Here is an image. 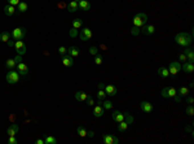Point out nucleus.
Returning <instances> with one entry per match:
<instances>
[{
    "mask_svg": "<svg viewBox=\"0 0 194 144\" xmlns=\"http://www.w3.org/2000/svg\"><path fill=\"white\" fill-rule=\"evenodd\" d=\"M175 42L179 45H181V47H188V45H190L191 42H193V37H191V34H189V33H179V34H176V37H175Z\"/></svg>",
    "mask_w": 194,
    "mask_h": 144,
    "instance_id": "nucleus-1",
    "label": "nucleus"
},
{
    "mask_svg": "<svg viewBox=\"0 0 194 144\" xmlns=\"http://www.w3.org/2000/svg\"><path fill=\"white\" fill-rule=\"evenodd\" d=\"M148 22V16L144 12H138L135 14L133 17V26H137V27H142L145 26Z\"/></svg>",
    "mask_w": 194,
    "mask_h": 144,
    "instance_id": "nucleus-2",
    "label": "nucleus"
},
{
    "mask_svg": "<svg viewBox=\"0 0 194 144\" xmlns=\"http://www.w3.org/2000/svg\"><path fill=\"white\" fill-rule=\"evenodd\" d=\"M5 79H7V82L11 83V85H16V83L20 82L21 74L18 73V71H16V70H13V69H11V70L7 73Z\"/></svg>",
    "mask_w": 194,
    "mask_h": 144,
    "instance_id": "nucleus-3",
    "label": "nucleus"
},
{
    "mask_svg": "<svg viewBox=\"0 0 194 144\" xmlns=\"http://www.w3.org/2000/svg\"><path fill=\"white\" fill-rule=\"evenodd\" d=\"M11 35L14 40H22L26 35V29L25 27H16L13 31H12Z\"/></svg>",
    "mask_w": 194,
    "mask_h": 144,
    "instance_id": "nucleus-4",
    "label": "nucleus"
},
{
    "mask_svg": "<svg viewBox=\"0 0 194 144\" xmlns=\"http://www.w3.org/2000/svg\"><path fill=\"white\" fill-rule=\"evenodd\" d=\"M167 69H168V71H170V75H176V74L181 70V65H180V62L173 61V62H170V65Z\"/></svg>",
    "mask_w": 194,
    "mask_h": 144,
    "instance_id": "nucleus-5",
    "label": "nucleus"
},
{
    "mask_svg": "<svg viewBox=\"0 0 194 144\" xmlns=\"http://www.w3.org/2000/svg\"><path fill=\"white\" fill-rule=\"evenodd\" d=\"M102 140H104L105 144H118L119 143V139L115 138L114 135H110V134L102 135Z\"/></svg>",
    "mask_w": 194,
    "mask_h": 144,
    "instance_id": "nucleus-6",
    "label": "nucleus"
},
{
    "mask_svg": "<svg viewBox=\"0 0 194 144\" xmlns=\"http://www.w3.org/2000/svg\"><path fill=\"white\" fill-rule=\"evenodd\" d=\"M140 108H141L142 112H145V113H152L153 110H154L153 104H150L149 101H141L140 103Z\"/></svg>",
    "mask_w": 194,
    "mask_h": 144,
    "instance_id": "nucleus-7",
    "label": "nucleus"
},
{
    "mask_svg": "<svg viewBox=\"0 0 194 144\" xmlns=\"http://www.w3.org/2000/svg\"><path fill=\"white\" fill-rule=\"evenodd\" d=\"M79 37H80V39L82 40H89L91 38H92V31H91V29L88 27H84L83 29V31H80V34H79Z\"/></svg>",
    "mask_w": 194,
    "mask_h": 144,
    "instance_id": "nucleus-8",
    "label": "nucleus"
},
{
    "mask_svg": "<svg viewBox=\"0 0 194 144\" xmlns=\"http://www.w3.org/2000/svg\"><path fill=\"white\" fill-rule=\"evenodd\" d=\"M62 65L66 66V68H71L74 65V57L69 56V55L62 56Z\"/></svg>",
    "mask_w": 194,
    "mask_h": 144,
    "instance_id": "nucleus-9",
    "label": "nucleus"
},
{
    "mask_svg": "<svg viewBox=\"0 0 194 144\" xmlns=\"http://www.w3.org/2000/svg\"><path fill=\"white\" fill-rule=\"evenodd\" d=\"M17 69H18V73L21 74V75H27L28 74V66L26 65L25 62H18L17 64Z\"/></svg>",
    "mask_w": 194,
    "mask_h": 144,
    "instance_id": "nucleus-10",
    "label": "nucleus"
},
{
    "mask_svg": "<svg viewBox=\"0 0 194 144\" xmlns=\"http://www.w3.org/2000/svg\"><path fill=\"white\" fill-rule=\"evenodd\" d=\"M181 69H183L185 73L190 74V73H193V71H194V64H193V62H190V61H185V62H183Z\"/></svg>",
    "mask_w": 194,
    "mask_h": 144,
    "instance_id": "nucleus-11",
    "label": "nucleus"
},
{
    "mask_svg": "<svg viewBox=\"0 0 194 144\" xmlns=\"http://www.w3.org/2000/svg\"><path fill=\"white\" fill-rule=\"evenodd\" d=\"M144 35H152L155 33V26L154 25H145L142 26V30H141Z\"/></svg>",
    "mask_w": 194,
    "mask_h": 144,
    "instance_id": "nucleus-12",
    "label": "nucleus"
},
{
    "mask_svg": "<svg viewBox=\"0 0 194 144\" xmlns=\"http://www.w3.org/2000/svg\"><path fill=\"white\" fill-rule=\"evenodd\" d=\"M111 118L119 123V122L124 121V113H122L121 110H114V113L111 114Z\"/></svg>",
    "mask_w": 194,
    "mask_h": 144,
    "instance_id": "nucleus-13",
    "label": "nucleus"
},
{
    "mask_svg": "<svg viewBox=\"0 0 194 144\" xmlns=\"http://www.w3.org/2000/svg\"><path fill=\"white\" fill-rule=\"evenodd\" d=\"M105 92L109 96H115L117 95V87L114 85H105Z\"/></svg>",
    "mask_w": 194,
    "mask_h": 144,
    "instance_id": "nucleus-14",
    "label": "nucleus"
},
{
    "mask_svg": "<svg viewBox=\"0 0 194 144\" xmlns=\"http://www.w3.org/2000/svg\"><path fill=\"white\" fill-rule=\"evenodd\" d=\"M78 7H79V9H82V11H89V9L92 8V5H91V3L88 0H79Z\"/></svg>",
    "mask_w": 194,
    "mask_h": 144,
    "instance_id": "nucleus-15",
    "label": "nucleus"
},
{
    "mask_svg": "<svg viewBox=\"0 0 194 144\" xmlns=\"http://www.w3.org/2000/svg\"><path fill=\"white\" fill-rule=\"evenodd\" d=\"M158 75H159L160 78L167 79V78L170 77V71H168V69H167L166 66H160V68L158 69Z\"/></svg>",
    "mask_w": 194,
    "mask_h": 144,
    "instance_id": "nucleus-16",
    "label": "nucleus"
},
{
    "mask_svg": "<svg viewBox=\"0 0 194 144\" xmlns=\"http://www.w3.org/2000/svg\"><path fill=\"white\" fill-rule=\"evenodd\" d=\"M4 13L7 14V16H14L16 14V7L14 5H11V4H7L5 7H4Z\"/></svg>",
    "mask_w": 194,
    "mask_h": 144,
    "instance_id": "nucleus-17",
    "label": "nucleus"
},
{
    "mask_svg": "<svg viewBox=\"0 0 194 144\" xmlns=\"http://www.w3.org/2000/svg\"><path fill=\"white\" fill-rule=\"evenodd\" d=\"M78 3H79V0H71L70 3H69V5H68V11L70 12V13H74V12H76V11L79 9Z\"/></svg>",
    "mask_w": 194,
    "mask_h": 144,
    "instance_id": "nucleus-18",
    "label": "nucleus"
},
{
    "mask_svg": "<svg viewBox=\"0 0 194 144\" xmlns=\"http://www.w3.org/2000/svg\"><path fill=\"white\" fill-rule=\"evenodd\" d=\"M18 130H20L18 125H11V126L8 127L7 133H8L9 136H16V135H17V133H18Z\"/></svg>",
    "mask_w": 194,
    "mask_h": 144,
    "instance_id": "nucleus-19",
    "label": "nucleus"
},
{
    "mask_svg": "<svg viewBox=\"0 0 194 144\" xmlns=\"http://www.w3.org/2000/svg\"><path fill=\"white\" fill-rule=\"evenodd\" d=\"M104 107L102 105H100V104H97V105H95V108H93V114H95V117H101L102 114H104Z\"/></svg>",
    "mask_w": 194,
    "mask_h": 144,
    "instance_id": "nucleus-20",
    "label": "nucleus"
},
{
    "mask_svg": "<svg viewBox=\"0 0 194 144\" xmlns=\"http://www.w3.org/2000/svg\"><path fill=\"white\" fill-rule=\"evenodd\" d=\"M79 53H80V49H79L76 45H73V47H70L68 49V55L71 57H78Z\"/></svg>",
    "mask_w": 194,
    "mask_h": 144,
    "instance_id": "nucleus-21",
    "label": "nucleus"
},
{
    "mask_svg": "<svg viewBox=\"0 0 194 144\" xmlns=\"http://www.w3.org/2000/svg\"><path fill=\"white\" fill-rule=\"evenodd\" d=\"M88 93H85L84 91H78V92L75 93V99L78 100V101H85V100L88 99Z\"/></svg>",
    "mask_w": 194,
    "mask_h": 144,
    "instance_id": "nucleus-22",
    "label": "nucleus"
},
{
    "mask_svg": "<svg viewBox=\"0 0 194 144\" xmlns=\"http://www.w3.org/2000/svg\"><path fill=\"white\" fill-rule=\"evenodd\" d=\"M184 53H185L186 60H188V61L194 62V52H193V49H190V48H186Z\"/></svg>",
    "mask_w": 194,
    "mask_h": 144,
    "instance_id": "nucleus-23",
    "label": "nucleus"
},
{
    "mask_svg": "<svg viewBox=\"0 0 194 144\" xmlns=\"http://www.w3.org/2000/svg\"><path fill=\"white\" fill-rule=\"evenodd\" d=\"M11 33H8V31H3V33H0V42H8L9 39H11Z\"/></svg>",
    "mask_w": 194,
    "mask_h": 144,
    "instance_id": "nucleus-24",
    "label": "nucleus"
},
{
    "mask_svg": "<svg viewBox=\"0 0 194 144\" xmlns=\"http://www.w3.org/2000/svg\"><path fill=\"white\" fill-rule=\"evenodd\" d=\"M57 143V139L53 138L51 135H45L44 136V144H56Z\"/></svg>",
    "mask_w": 194,
    "mask_h": 144,
    "instance_id": "nucleus-25",
    "label": "nucleus"
},
{
    "mask_svg": "<svg viewBox=\"0 0 194 144\" xmlns=\"http://www.w3.org/2000/svg\"><path fill=\"white\" fill-rule=\"evenodd\" d=\"M128 126H129V125L127 123L126 121H122V122H119V125H118V131H121V133H124V131H127V129H128Z\"/></svg>",
    "mask_w": 194,
    "mask_h": 144,
    "instance_id": "nucleus-26",
    "label": "nucleus"
},
{
    "mask_svg": "<svg viewBox=\"0 0 194 144\" xmlns=\"http://www.w3.org/2000/svg\"><path fill=\"white\" fill-rule=\"evenodd\" d=\"M5 66L9 69V70H11V69H13L14 66H17V61H16L14 59H9V60H7Z\"/></svg>",
    "mask_w": 194,
    "mask_h": 144,
    "instance_id": "nucleus-27",
    "label": "nucleus"
},
{
    "mask_svg": "<svg viewBox=\"0 0 194 144\" xmlns=\"http://www.w3.org/2000/svg\"><path fill=\"white\" fill-rule=\"evenodd\" d=\"M17 7H18V12H21V13H25L28 8L27 3H25V1H20V4H18Z\"/></svg>",
    "mask_w": 194,
    "mask_h": 144,
    "instance_id": "nucleus-28",
    "label": "nucleus"
},
{
    "mask_svg": "<svg viewBox=\"0 0 194 144\" xmlns=\"http://www.w3.org/2000/svg\"><path fill=\"white\" fill-rule=\"evenodd\" d=\"M76 133L79 134V136H82V138L87 136V130H85L83 126H78V127H76Z\"/></svg>",
    "mask_w": 194,
    "mask_h": 144,
    "instance_id": "nucleus-29",
    "label": "nucleus"
},
{
    "mask_svg": "<svg viewBox=\"0 0 194 144\" xmlns=\"http://www.w3.org/2000/svg\"><path fill=\"white\" fill-rule=\"evenodd\" d=\"M124 121H126L128 125H132L135 119H133V117L131 116V114H129L128 112H126V113H124Z\"/></svg>",
    "mask_w": 194,
    "mask_h": 144,
    "instance_id": "nucleus-30",
    "label": "nucleus"
},
{
    "mask_svg": "<svg viewBox=\"0 0 194 144\" xmlns=\"http://www.w3.org/2000/svg\"><path fill=\"white\" fill-rule=\"evenodd\" d=\"M188 93H189V90H188V87H185V86L180 87V90L177 91V95H180V96H186Z\"/></svg>",
    "mask_w": 194,
    "mask_h": 144,
    "instance_id": "nucleus-31",
    "label": "nucleus"
},
{
    "mask_svg": "<svg viewBox=\"0 0 194 144\" xmlns=\"http://www.w3.org/2000/svg\"><path fill=\"white\" fill-rule=\"evenodd\" d=\"M102 107H104V109H106V110L113 109V103L109 101V100H104V101H102Z\"/></svg>",
    "mask_w": 194,
    "mask_h": 144,
    "instance_id": "nucleus-32",
    "label": "nucleus"
},
{
    "mask_svg": "<svg viewBox=\"0 0 194 144\" xmlns=\"http://www.w3.org/2000/svg\"><path fill=\"white\" fill-rule=\"evenodd\" d=\"M73 27L74 29H80L82 27V20H80V18H75V20L73 21Z\"/></svg>",
    "mask_w": 194,
    "mask_h": 144,
    "instance_id": "nucleus-33",
    "label": "nucleus"
},
{
    "mask_svg": "<svg viewBox=\"0 0 194 144\" xmlns=\"http://www.w3.org/2000/svg\"><path fill=\"white\" fill-rule=\"evenodd\" d=\"M23 47H26V45H25V43H23L22 40H16V43H14V48H16V51H17V49H21V48H23Z\"/></svg>",
    "mask_w": 194,
    "mask_h": 144,
    "instance_id": "nucleus-34",
    "label": "nucleus"
},
{
    "mask_svg": "<svg viewBox=\"0 0 194 144\" xmlns=\"http://www.w3.org/2000/svg\"><path fill=\"white\" fill-rule=\"evenodd\" d=\"M102 61H104V59H102L101 55H100V53L96 55V56H95V64H96V65H101Z\"/></svg>",
    "mask_w": 194,
    "mask_h": 144,
    "instance_id": "nucleus-35",
    "label": "nucleus"
},
{
    "mask_svg": "<svg viewBox=\"0 0 194 144\" xmlns=\"http://www.w3.org/2000/svg\"><path fill=\"white\" fill-rule=\"evenodd\" d=\"M105 96H106L105 90H99V92H97V99H99V100H104Z\"/></svg>",
    "mask_w": 194,
    "mask_h": 144,
    "instance_id": "nucleus-36",
    "label": "nucleus"
},
{
    "mask_svg": "<svg viewBox=\"0 0 194 144\" xmlns=\"http://www.w3.org/2000/svg\"><path fill=\"white\" fill-rule=\"evenodd\" d=\"M160 95H162V97H166V99H168V87H163L162 88V91H160Z\"/></svg>",
    "mask_w": 194,
    "mask_h": 144,
    "instance_id": "nucleus-37",
    "label": "nucleus"
},
{
    "mask_svg": "<svg viewBox=\"0 0 194 144\" xmlns=\"http://www.w3.org/2000/svg\"><path fill=\"white\" fill-rule=\"evenodd\" d=\"M176 93H177L176 88H175V87H168V96H170V97H173Z\"/></svg>",
    "mask_w": 194,
    "mask_h": 144,
    "instance_id": "nucleus-38",
    "label": "nucleus"
},
{
    "mask_svg": "<svg viewBox=\"0 0 194 144\" xmlns=\"http://www.w3.org/2000/svg\"><path fill=\"white\" fill-rule=\"evenodd\" d=\"M140 33H141V30L137 27V26H133V27L131 29V34H132V35H135V37H136V35H138V34H140Z\"/></svg>",
    "mask_w": 194,
    "mask_h": 144,
    "instance_id": "nucleus-39",
    "label": "nucleus"
},
{
    "mask_svg": "<svg viewBox=\"0 0 194 144\" xmlns=\"http://www.w3.org/2000/svg\"><path fill=\"white\" fill-rule=\"evenodd\" d=\"M186 114H189V116H193V114H194V108H193V104H189V107L186 108Z\"/></svg>",
    "mask_w": 194,
    "mask_h": 144,
    "instance_id": "nucleus-40",
    "label": "nucleus"
},
{
    "mask_svg": "<svg viewBox=\"0 0 194 144\" xmlns=\"http://www.w3.org/2000/svg\"><path fill=\"white\" fill-rule=\"evenodd\" d=\"M69 35H70L71 38H75V37H78V29H74V27H71V30H70V33H69Z\"/></svg>",
    "mask_w": 194,
    "mask_h": 144,
    "instance_id": "nucleus-41",
    "label": "nucleus"
},
{
    "mask_svg": "<svg viewBox=\"0 0 194 144\" xmlns=\"http://www.w3.org/2000/svg\"><path fill=\"white\" fill-rule=\"evenodd\" d=\"M89 53L92 55V56H96V55L99 53V49H97V47H89Z\"/></svg>",
    "mask_w": 194,
    "mask_h": 144,
    "instance_id": "nucleus-42",
    "label": "nucleus"
},
{
    "mask_svg": "<svg viewBox=\"0 0 194 144\" xmlns=\"http://www.w3.org/2000/svg\"><path fill=\"white\" fill-rule=\"evenodd\" d=\"M58 53L61 55V56H65V55L68 53V49H66V48H65L64 45H61V47L58 48Z\"/></svg>",
    "mask_w": 194,
    "mask_h": 144,
    "instance_id": "nucleus-43",
    "label": "nucleus"
},
{
    "mask_svg": "<svg viewBox=\"0 0 194 144\" xmlns=\"http://www.w3.org/2000/svg\"><path fill=\"white\" fill-rule=\"evenodd\" d=\"M8 143H9V144H17V143H18V140L16 139V136H9Z\"/></svg>",
    "mask_w": 194,
    "mask_h": 144,
    "instance_id": "nucleus-44",
    "label": "nucleus"
},
{
    "mask_svg": "<svg viewBox=\"0 0 194 144\" xmlns=\"http://www.w3.org/2000/svg\"><path fill=\"white\" fill-rule=\"evenodd\" d=\"M87 101V105H89V107H93V104H95V100L91 97V96H88V99L85 100Z\"/></svg>",
    "mask_w": 194,
    "mask_h": 144,
    "instance_id": "nucleus-45",
    "label": "nucleus"
},
{
    "mask_svg": "<svg viewBox=\"0 0 194 144\" xmlns=\"http://www.w3.org/2000/svg\"><path fill=\"white\" fill-rule=\"evenodd\" d=\"M17 55H20V56H23V55L26 53V47H23V48H21V49H17Z\"/></svg>",
    "mask_w": 194,
    "mask_h": 144,
    "instance_id": "nucleus-46",
    "label": "nucleus"
},
{
    "mask_svg": "<svg viewBox=\"0 0 194 144\" xmlns=\"http://www.w3.org/2000/svg\"><path fill=\"white\" fill-rule=\"evenodd\" d=\"M20 1L21 0H8V4H11V5H18V4H20Z\"/></svg>",
    "mask_w": 194,
    "mask_h": 144,
    "instance_id": "nucleus-47",
    "label": "nucleus"
},
{
    "mask_svg": "<svg viewBox=\"0 0 194 144\" xmlns=\"http://www.w3.org/2000/svg\"><path fill=\"white\" fill-rule=\"evenodd\" d=\"M179 60H180V62H185V61H186V56H185V53H181L180 56H179Z\"/></svg>",
    "mask_w": 194,
    "mask_h": 144,
    "instance_id": "nucleus-48",
    "label": "nucleus"
},
{
    "mask_svg": "<svg viewBox=\"0 0 194 144\" xmlns=\"http://www.w3.org/2000/svg\"><path fill=\"white\" fill-rule=\"evenodd\" d=\"M173 97H175V101H176V103H180L181 101V96L180 95H177V93H176Z\"/></svg>",
    "mask_w": 194,
    "mask_h": 144,
    "instance_id": "nucleus-49",
    "label": "nucleus"
},
{
    "mask_svg": "<svg viewBox=\"0 0 194 144\" xmlns=\"http://www.w3.org/2000/svg\"><path fill=\"white\" fill-rule=\"evenodd\" d=\"M14 43H16V40H14V42H13V40H11V39H9L8 42H7V44H8V47H14Z\"/></svg>",
    "mask_w": 194,
    "mask_h": 144,
    "instance_id": "nucleus-50",
    "label": "nucleus"
},
{
    "mask_svg": "<svg viewBox=\"0 0 194 144\" xmlns=\"http://www.w3.org/2000/svg\"><path fill=\"white\" fill-rule=\"evenodd\" d=\"M14 60H16V61H17V64H18V62H21V61H22V56H20V55H17V56L14 57Z\"/></svg>",
    "mask_w": 194,
    "mask_h": 144,
    "instance_id": "nucleus-51",
    "label": "nucleus"
},
{
    "mask_svg": "<svg viewBox=\"0 0 194 144\" xmlns=\"http://www.w3.org/2000/svg\"><path fill=\"white\" fill-rule=\"evenodd\" d=\"M188 104H193V101H194V99H193V96H188Z\"/></svg>",
    "mask_w": 194,
    "mask_h": 144,
    "instance_id": "nucleus-52",
    "label": "nucleus"
},
{
    "mask_svg": "<svg viewBox=\"0 0 194 144\" xmlns=\"http://www.w3.org/2000/svg\"><path fill=\"white\" fill-rule=\"evenodd\" d=\"M87 136L88 138H93V136H95V133H93V131H87Z\"/></svg>",
    "mask_w": 194,
    "mask_h": 144,
    "instance_id": "nucleus-53",
    "label": "nucleus"
},
{
    "mask_svg": "<svg viewBox=\"0 0 194 144\" xmlns=\"http://www.w3.org/2000/svg\"><path fill=\"white\" fill-rule=\"evenodd\" d=\"M35 143H36V144H44V139H38Z\"/></svg>",
    "mask_w": 194,
    "mask_h": 144,
    "instance_id": "nucleus-54",
    "label": "nucleus"
},
{
    "mask_svg": "<svg viewBox=\"0 0 194 144\" xmlns=\"http://www.w3.org/2000/svg\"><path fill=\"white\" fill-rule=\"evenodd\" d=\"M105 88V83H99V90H104Z\"/></svg>",
    "mask_w": 194,
    "mask_h": 144,
    "instance_id": "nucleus-55",
    "label": "nucleus"
}]
</instances>
